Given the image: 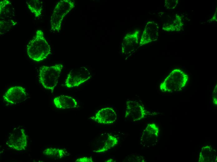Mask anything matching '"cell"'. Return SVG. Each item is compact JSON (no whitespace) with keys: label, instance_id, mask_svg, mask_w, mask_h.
I'll list each match as a JSON object with an SVG mask.
<instances>
[{"label":"cell","instance_id":"obj_1","mask_svg":"<svg viewBox=\"0 0 217 162\" xmlns=\"http://www.w3.org/2000/svg\"><path fill=\"white\" fill-rule=\"evenodd\" d=\"M27 53L33 60L40 62L51 54L50 46L45 38L41 30H38L32 39L27 46Z\"/></svg>","mask_w":217,"mask_h":162},{"label":"cell","instance_id":"obj_2","mask_svg":"<svg viewBox=\"0 0 217 162\" xmlns=\"http://www.w3.org/2000/svg\"><path fill=\"white\" fill-rule=\"evenodd\" d=\"M63 66L62 64H57L51 66L43 65L40 67L38 74L39 81L46 89L53 93L57 84Z\"/></svg>","mask_w":217,"mask_h":162},{"label":"cell","instance_id":"obj_3","mask_svg":"<svg viewBox=\"0 0 217 162\" xmlns=\"http://www.w3.org/2000/svg\"><path fill=\"white\" fill-rule=\"evenodd\" d=\"M188 75L180 69L173 70L160 85V89L164 92L180 90L186 85Z\"/></svg>","mask_w":217,"mask_h":162},{"label":"cell","instance_id":"obj_4","mask_svg":"<svg viewBox=\"0 0 217 162\" xmlns=\"http://www.w3.org/2000/svg\"><path fill=\"white\" fill-rule=\"evenodd\" d=\"M75 7V2L70 0H60L57 3L50 19L51 29L52 31L60 32L64 18Z\"/></svg>","mask_w":217,"mask_h":162},{"label":"cell","instance_id":"obj_5","mask_svg":"<svg viewBox=\"0 0 217 162\" xmlns=\"http://www.w3.org/2000/svg\"><path fill=\"white\" fill-rule=\"evenodd\" d=\"M91 77L89 70L85 67L72 69L67 75L65 85L68 88L79 86Z\"/></svg>","mask_w":217,"mask_h":162},{"label":"cell","instance_id":"obj_6","mask_svg":"<svg viewBox=\"0 0 217 162\" xmlns=\"http://www.w3.org/2000/svg\"><path fill=\"white\" fill-rule=\"evenodd\" d=\"M27 144V136L22 128L15 129L10 135L6 142L10 148L19 151L25 150Z\"/></svg>","mask_w":217,"mask_h":162},{"label":"cell","instance_id":"obj_7","mask_svg":"<svg viewBox=\"0 0 217 162\" xmlns=\"http://www.w3.org/2000/svg\"><path fill=\"white\" fill-rule=\"evenodd\" d=\"M147 112L144 106L136 101L127 102L125 117L133 122L141 120L145 117Z\"/></svg>","mask_w":217,"mask_h":162},{"label":"cell","instance_id":"obj_8","mask_svg":"<svg viewBox=\"0 0 217 162\" xmlns=\"http://www.w3.org/2000/svg\"><path fill=\"white\" fill-rule=\"evenodd\" d=\"M28 94L25 88L20 86L11 87L3 96V100L10 105H16L25 101Z\"/></svg>","mask_w":217,"mask_h":162},{"label":"cell","instance_id":"obj_9","mask_svg":"<svg viewBox=\"0 0 217 162\" xmlns=\"http://www.w3.org/2000/svg\"><path fill=\"white\" fill-rule=\"evenodd\" d=\"M159 132V128L157 124L153 123L148 124L142 132L140 143L145 147L155 145L157 141Z\"/></svg>","mask_w":217,"mask_h":162},{"label":"cell","instance_id":"obj_10","mask_svg":"<svg viewBox=\"0 0 217 162\" xmlns=\"http://www.w3.org/2000/svg\"><path fill=\"white\" fill-rule=\"evenodd\" d=\"M90 118L101 124H110L116 121L117 115L112 108L106 107L99 110Z\"/></svg>","mask_w":217,"mask_h":162},{"label":"cell","instance_id":"obj_11","mask_svg":"<svg viewBox=\"0 0 217 162\" xmlns=\"http://www.w3.org/2000/svg\"><path fill=\"white\" fill-rule=\"evenodd\" d=\"M53 101L55 107L60 109L75 108L78 104L77 100L74 98L64 95L55 97Z\"/></svg>","mask_w":217,"mask_h":162},{"label":"cell","instance_id":"obj_12","mask_svg":"<svg viewBox=\"0 0 217 162\" xmlns=\"http://www.w3.org/2000/svg\"><path fill=\"white\" fill-rule=\"evenodd\" d=\"M27 7L36 18H39L43 10V3L39 0H28L26 1Z\"/></svg>","mask_w":217,"mask_h":162},{"label":"cell","instance_id":"obj_13","mask_svg":"<svg viewBox=\"0 0 217 162\" xmlns=\"http://www.w3.org/2000/svg\"><path fill=\"white\" fill-rule=\"evenodd\" d=\"M43 154L44 155L50 157L60 159L66 155V151L64 149L50 147L44 150Z\"/></svg>","mask_w":217,"mask_h":162},{"label":"cell","instance_id":"obj_14","mask_svg":"<svg viewBox=\"0 0 217 162\" xmlns=\"http://www.w3.org/2000/svg\"><path fill=\"white\" fill-rule=\"evenodd\" d=\"M118 143V140L117 137L111 134H108L107 138L105 141L103 146L94 151L97 153H101L107 151L116 145Z\"/></svg>","mask_w":217,"mask_h":162},{"label":"cell","instance_id":"obj_15","mask_svg":"<svg viewBox=\"0 0 217 162\" xmlns=\"http://www.w3.org/2000/svg\"><path fill=\"white\" fill-rule=\"evenodd\" d=\"M11 5V3L9 1L7 0H1L0 2V15H1L6 8Z\"/></svg>","mask_w":217,"mask_h":162},{"label":"cell","instance_id":"obj_16","mask_svg":"<svg viewBox=\"0 0 217 162\" xmlns=\"http://www.w3.org/2000/svg\"><path fill=\"white\" fill-rule=\"evenodd\" d=\"M75 162H93V160L92 157H82L77 159Z\"/></svg>","mask_w":217,"mask_h":162},{"label":"cell","instance_id":"obj_17","mask_svg":"<svg viewBox=\"0 0 217 162\" xmlns=\"http://www.w3.org/2000/svg\"><path fill=\"white\" fill-rule=\"evenodd\" d=\"M213 102L215 105H217V85L215 87L214 91L213 92Z\"/></svg>","mask_w":217,"mask_h":162},{"label":"cell","instance_id":"obj_18","mask_svg":"<svg viewBox=\"0 0 217 162\" xmlns=\"http://www.w3.org/2000/svg\"><path fill=\"white\" fill-rule=\"evenodd\" d=\"M105 162H113V160L111 159H109L107 160V161H105Z\"/></svg>","mask_w":217,"mask_h":162}]
</instances>
